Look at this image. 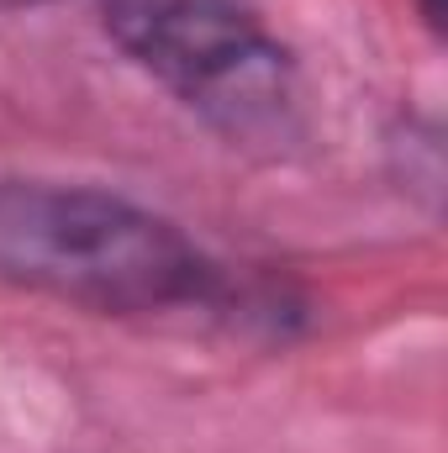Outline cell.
<instances>
[{"instance_id": "cell-1", "label": "cell", "mask_w": 448, "mask_h": 453, "mask_svg": "<svg viewBox=\"0 0 448 453\" xmlns=\"http://www.w3.org/2000/svg\"><path fill=\"white\" fill-rule=\"evenodd\" d=\"M0 285L121 322H217L285 333V285L232 269L185 226L121 190L0 174Z\"/></svg>"}, {"instance_id": "cell-2", "label": "cell", "mask_w": 448, "mask_h": 453, "mask_svg": "<svg viewBox=\"0 0 448 453\" xmlns=\"http://www.w3.org/2000/svg\"><path fill=\"white\" fill-rule=\"evenodd\" d=\"M116 48L222 142L285 153L306 132L290 42L253 0H96Z\"/></svg>"}, {"instance_id": "cell-3", "label": "cell", "mask_w": 448, "mask_h": 453, "mask_svg": "<svg viewBox=\"0 0 448 453\" xmlns=\"http://www.w3.org/2000/svg\"><path fill=\"white\" fill-rule=\"evenodd\" d=\"M417 16H422V27L438 37L444 32V0H417Z\"/></svg>"}, {"instance_id": "cell-4", "label": "cell", "mask_w": 448, "mask_h": 453, "mask_svg": "<svg viewBox=\"0 0 448 453\" xmlns=\"http://www.w3.org/2000/svg\"><path fill=\"white\" fill-rule=\"evenodd\" d=\"M37 5H53V0H0V11H37Z\"/></svg>"}]
</instances>
